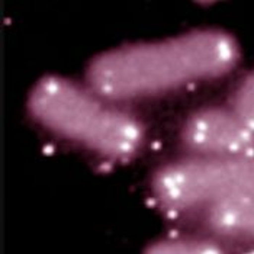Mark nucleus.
<instances>
[{
	"mask_svg": "<svg viewBox=\"0 0 254 254\" xmlns=\"http://www.w3.org/2000/svg\"><path fill=\"white\" fill-rule=\"evenodd\" d=\"M238 57V45L231 35L196 31L108 51L93 60L87 78L102 98L125 100L219 77L234 67Z\"/></svg>",
	"mask_w": 254,
	"mask_h": 254,
	"instance_id": "obj_1",
	"label": "nucleus"
},
{
	"mask_svg": "<svg viewBox=\"0 0 254 254\" xmlns=\"http://www.w3.org/2000/svg\"><path fill=\"white\" fill-rule=\"evenodd\" d=\"M71 80H39L29 109L48 129L111 158H128L142 145L144 128L137 118Z\"/></svg>",
	"mask_w": 254,
	"mask_h": 254,
	"instance_id": "obj_2",
	"label": "nucleus"
},
{
	"mask_svg": "<svg viewBox=\"0 0 254 254\" xmlns=\"http://www.w3.org/2000/svg\"><path fill=\"white\" fill-rule=\"evenodd\" d=\"M153 192L163 208L177 212L254 196V153L169 164L154 177Z\"/></svg>",
	"mask_w": 254,
	"mask_h": 254,
	"instance_id": "obj_3",
	"label": "nucleus"
},
{
	"mask_svg": "<svg viewBox=\"0 0 254 254\" xmlns=\"http://www.w3.org/2000/svg\"><path fill=\"white\" fill-rule=\"evenodd\" d=\"M183 142L197 157H233L254 153L252 132L227 108L193 114L183 128Z\"/></svg>",
	"mask_w": 254,
	"mask_h": 254,
	"instance_id": "obj_4",
	"label": "nucleus"
},
{
	"mask_svg": "<svg viewBox=\"0 0 254 254\" xmlns=\"http://www.w3.org/2000/svg\"><path fill=\"white\" fill-rule=\"evenodd\" d=\"M208 225L222 237L254 241V196L211 206Z\"/></svg>",
	"mask_w": 254,
	"mask_h": 254,
	"instance_id": "obj_5",
	"label": "nucleus"
},
{
	"mask_svg": "<svg viewBox=\"0 0 254 254\" xmlns=\"http://www.w3.org/2000/svg\"><path fill=\"white\" fill-rule=\"evenodd\" d=\"M228 109L254 132V71L238 83Z\"/></svg>",
	"mask_w": 254,
	"mask_h": 254,
	"instance_id": "obj_6",
	"label": "nucleus"
},
{
	"mask_svg": "<svg viewBox=\"0 0 254 254\" xmlns=\"http://www.w3.org/2000/svg\"><path fill=\"white\" fill-rule=\"evenodd\" d=\"M144 254H225L206 240H164L150 246Z\"/></svg>",
	"mask_w": 254,
	"mask_h": 254,
	"instance_id": "obj_7",
	"label": "nucleus"
}]
</instances>
